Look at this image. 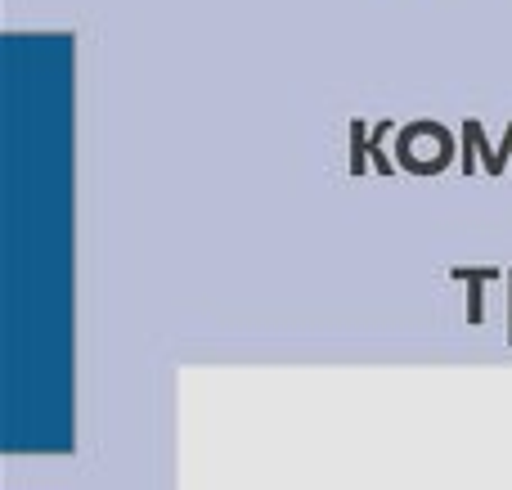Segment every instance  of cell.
Masks as SVG:
<instances>
[{
    "label": "cell",
    "mask_w": 512,
    "mask_h": 490,
    "mask_svg": "<svg viewBox=\"0 0 512 490\" xmlns=\"http://www.w3.org/2000/svg\"><path fill=\"white\" fill-rule=\"evenodd\" d=\"M396 158H400V167L414 171V176H436V171L450 167L454 140L441 122H427L423 117V122L400 126V153Z\"/></svg>",
    "instance_id": "obj_1"
},
{
    "label": "cell",
    "mask_w": 512,
    "mask_h": 490,
    "mask_svg": "<svg viewBox=\"0 0 512 490\" xmlns=\"http://www.w3.org/2000/svg\"><path fill=\"white\" fill-rule=\"evenodd\" d=\"M495 275H504L499 266H454V279H468V320H481V288Z\"/></svg>",
    "instance_id": "obj_2"
},
{
    "label": "cell",
    "mask_w": 512,
    "mask_h": 490,
    "mask_svg": "<svg viewBox=\"0 0 512 490\" xmlns=\"http://www.w3.org/2000/svg\"><path fill=\"white\" fill-rule=\"evenodd\" d=\"M369 135L373 126L364 117H351V162H346L351 176H364V167H369Z\"/></svg>",
    "instance_id": "obj_3"
},
{
    "label": "cell",
    "mask_w": 512,
    "mask_h": 490,
    "mask_svg": "<svg viewBox=\"0 0 512 490\" xmlns=\"http://www.w3.org/2000/svg\"><path fill=\"white\" fill-rule=\"evenodd\" d=\"M391 131H396V117H382V122L373 126V135H369V158L378 162V171H387V176L396 171V158H387V153H382V140H387Z\"/></svg>",
    "instance_id": "obj_4"
},
{
    "label": "cell",
    "mask_w": 512,
    "mask_h": 490,
    "mask_svg": "<svg viewBox=\"0 0 512 490\" xmlns=\"http://www.w3.org/2000/svg\"><path fill=\"white\" fill-rule=\"evenodd\" d=\"M508 284H512V270H508ZM508 306H512V297H508ZM508 338H512V320H508Z\"/></svg>",
    "instance_id": "obj_5"
}]
</instances>
